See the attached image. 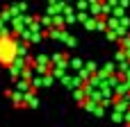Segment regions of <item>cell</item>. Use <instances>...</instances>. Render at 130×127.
I'll return each instance as SVG.
<instances>
[{
	"label": "cell",
	"mask_w": 130,
	"mask_h": 127,
	"mask_svg": "<svg viewBox=\"0 0 130 127\" xmlns=\"http://www.w3.org/2000/svg\"><path fill=\"white\" fill-rule=\"evenodd\" d=\"M69 61H71L69 52H53V55H50V64H53V66H59V68H69Z\"/></svg>",
	"instance_id": "1"
},
{
	"label": "cell",
	"mask_w": 130,
	"mask_h": 127,
	"mask_svg": "<svg viewBox=\"0 0 130 127\" xmlns=\"http://www.w3.org/2000/svg\"><path fill=\"white\" fill-rule=\"evenodd\" d=\"M46 32H48V39H55V41H66V39H69V27H64V30L50 27V30H46Z\"/></svg>",
	"instance_id": "2"
},
{
	"label": "cell",
	"mask_w": 130,
	"mask_h": 127,
	"mask_svg": "<svg viewBox=\"0 0 130 127\" xmlns=\"http://www.w3.org/2000/svg\"><path fill=\"white\" fill-rule=\"evenodd\" d=\"M14 86H16V91H18V93H23V95H27V93L32 91V84H30V82H25V80H16V82H14Z\"/></svg>",
	"instance_id": "3"
},
{
	"label": "cell",
	"mask_w": 130,
	"mask_h": 127,
	"mask_svg": "<svg viewBox=\"0 0 130 127\" xmlns=\"http://www.w3.org/2000/svg\"><path fill=\"white\" fill-rule=\"evenodd\" d=\"M11 102H14V107H16V109L27 107V105H25V95H23V93H18L16 89H14V93H11Z\"/></svg>",
	"instance_id": "4"
},
{
	"label": "cell",
	"mask_w": 130,
	"mask_h": 127,
	"mask_svg": "<svg viewBox=\"0 0 130 127\" xmlns=\"http://www.w3.org/2000/svg\"><path fill=\"white\" fill-rule=\"evenodd\" d=\"M25 105H27L30 109H37V107H39V98L34 95V91H30V93L25 95Z\"/></svg>",
	"instance_id": "5"
},
{
	"label": "cell",
	"mask_w": 130,
	"mask_h": 127,
	"mask_svg": "<svg viewBox=\"0 0 130 127\" xmlns=\"http://www.w3.org/2000/svg\"><path fill=\"white\" fill-rule=\"evenodd\" d=\"M50 75H53L55 80H64V77H66V68H59V66H53V68H50Z\"/></svg>",
	"instance_id": "6"
},
{
	"label": "cell",
	"mask_w": 130,
	"mask_h": 127,
	"mask_svg": "<svg viewBox=\"0 0 130 127\" xmlns=\"http://www.w3.org/2000/svg\"><path fill=\"white\" fill-rule=\"evenodd\" d=\"M53 27H57V30H64V27H66V23H64V14L53 16Z\"/></svg>",
	"instance_id": "7"
},
{
	"label": "cell",
	"mask_w": 130,
	"mask_h": 127,
	"mask_svg": "<svg viewBox=\"0 0 130 127\" xmlns=\"http://www.w3.org/2000/svg\"><path fill=\"white\" fill-rule=\"evenodd\" d=\"M85 70H87L89 75H96L101 68H98V64H96V61H87V64H85Z\"/></svg>",
	"instance_id": "8"
},
{
	"label": "cell",
	"mask_w": 130,
	"mask_h": 127,
	"mask_svg": "<svg viewBox=\"0 0 130 127\" xmlns=\"http://www.w3.org/2000/svg\"><path fill=\"white\" fill-rule=\"evenodd\" d=\"M82 66H85V64H82L80 59H71V61H69V68H73V70H78V73L82 70Z\"/></svg>",
	"instance_id": "9"
},
{
	"label": "cell",
	"mask_w": 130,
	"mask_h": 127,
	"mask_svg": "<svg viewBox=\"0 0 130 127\" xmlns=\"http://www.w3.org/2000/svg\"><path fill=\"white\" fill-rule=\"evenodd\" d=\"M94 116H98V118H103L105 116V107H103V102H98L96 107H94V111H91Z\"/></svg>",
	"instance_id": "10"
},
{
	"label": "cell",
	"mask_w": 130,
	"mask_h": 127,
	"mask_svg": "<svg viewBox=\"0 0 130 127\" xmlns=\"http://www.w3.org/2000/svg\"><path fill=\"white\" fill-rule=\"evenodd\" d=\"M85 30H89V32H96V18H89V20L85 23Z\"/></svg>",
	"instance_id": "11"
},
{
	"label": "cell",
	"mask_w": 130,
	"mask_h": 127,
	"mask_svg": "<svg viewBox=\"0 0 130 127\" xmlns=\"http://www.w3.org/2000/svg\"><path fill=\"white\" fill-rule=\"evenodd\" d=\"M41 39H43V34H41V32H32V34H30V43H39Z\"/></svg>",
	"instance_id": "12"
},
{
	"label": "cell",
	"mask_w": 130,
	"mask_h": 127,
	"mask_svg": "<svg viewBox=\"0 0 130 127\" xmlns=\"http://www.w3.org/2000/svg\"><path fill=\"white\" fill-rule=\"evenodd\" d=\"M41 80H43V86H53V84H55V77H53L50 73H48V75H43Z\"/></svg>",
	"instance_id": "13"
},
{
	"label": "cell",
	"mask_w": 130,
	"mask_h": 127,
	"mask_svg": "<svg viewBox=\"0 0 130 127\" xmlns=\"http://www.w3.org/2000/svg\"><path fill=\"white\" fill-rule=\"evenodd\" d=\"M30 84H32V91H37V89H41V86H43V80H41V77H34Z\"/></svg>",
	"instance_id": "14"
},
{
	"label": "cell",
	"mask_w": 130,
	"mask_h": 127,
	"mask_svg": "<svg viewBox=\"0 0 130 127\" xmlns=\"http://www.w3.org/2000/svg\"><path fill=\"white\" fill-rule=\"evenodd\" d=\"M89 18H91V16H89V11H80V14H78V20H80V23H87Z\"/></svg>",
	"instance_id": "15"
},
{
	"label": "cell",
	"mask_w": 130,
	"mask_h": 127,
	"mask_svg": "<svg viewBox=\"0 0 130 127\" xmlns=\"http://www.w3.org/2000/svg\"><path fill=\"white\" fill-rule=\"evenodd\" d=\"M64 43H66V45H69V48H73V45H75V43H78V41H75V36H71V34H69V39H66V41H64Z\"/></svg>",
	"instance_id": "16"
},
{
	"label": "cell",
	"mask_w": 130,
	"mask_h": 127,
	"mask_svg": "<svg viewBox=\"0 0 130 127\" xmlns=\"http://www.w3.org/2000/svg\"><path fill=\"white\" fill-rule=\"evenodd\" d=\"M119 23H121V27H126V30L130 27V18H128V16H123V18H121Z\"/></svg>",
	"instance_id": "17"
},
{
	"label": "cell",
	"mask_w": 130,
	"mask_h": 127,
	"mask_svg": "<svg viewBox=\"0 0 130 127\" xmlns=\"http://www.w3.org/2000/svg\"><path fill=\"white\" fill-rule=\"evenodd\" d=\"M75 9H80V11H85V9H89V2H78V5H75Z\"/></svg>",
	"instance_id": "18"
},
{
	"label": "cell",
	"mask_w": 130,
	"mask_h": 127,
	"mask_svg": "<svg viewBox=\"0 0 130 127\" xmlns=\"http://www.w3.org/2000/svg\"><path fill=\"white\" fill-rule=\"evenodd\" d=\"M112 120H114V123H121V120H123V116H121V114H117V111H112Z\"/></svg>",
	"instance_id": "19"
},
{
	"label": "cell",
	"mask_w": 130,
	"mask_h": 127,
	"mask_svg": "<svg viewBox=\"0 0 130 127\" xmlns=\"http://www.w3.org/2000/svg\"><path fill=\"white\" fill-rule=\"evenodd\" d=\"M107 41H119V36H117V32H107Z\"/></svg>",
	"instance_id": "20"
},
{
	"label": "cell",
	"mask_w": 130,
	"mask_h": 127,
	"mask_svg": "<svg viewBox=\"0 0 130 127\" xmlns=\"http://www.w3.org/2000/svg\"><path fill=\"white\" fill-rule=\"evenodd\" d=\"M123 120H126V127H130V109L126 111V116H123Z\"/></svg>",
	"instance_id": "21"
}]
</instances>
